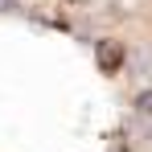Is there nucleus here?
<instances>
[{
    "label": "nucleus",
    "instance_id": "nucleus-2",
    "mask_svg": "<svg viewBox=\"0 0 152 152\" xmlns=\"http://www.w3.org/2000/svg\"><path fill=\"white\" fill-rule=\"evenodd\" d=\"M136 107H140V111H144V115H152V91H144V95H140V99H136Z\"/></svg>",
    "mask_w": 152,
    "mask_h": 152
},
{
    "label": "nucleus",
    "instance_id": "nucleus-1",
    "mask_svg": "<svg viewBox=\"0 0 152 152\" xmlns=\"http://www.w3.org/2000/svg\"><path fill=\"white\" fill-rule=\"evenodd\" d=\"M119 45H111V41H99V62H103V70H115L119 66Z\"/></svg>",
    "mask_w": 152,
    "mask_h": 152
}]
</instances>
